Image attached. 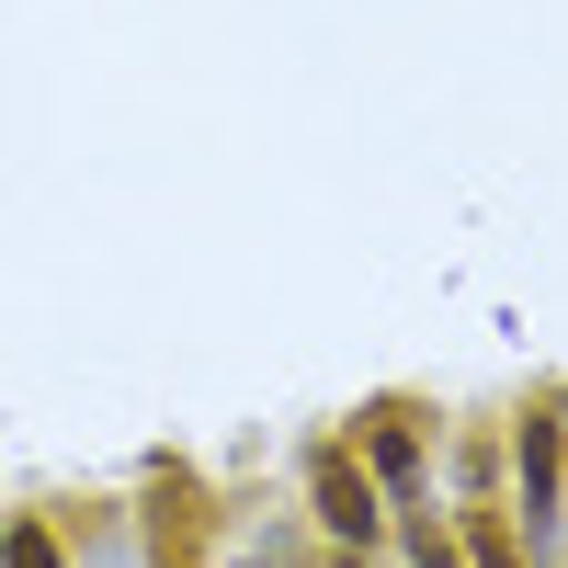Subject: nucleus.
Instances as JSON below:
<instances>
[{"instance_id": "f257e3e1", "label": "nucleus", "mask_w": 568, "mask_h": 568, "mask_svg": "<svg viewBox=\"0 0 568 568\" xmlns=\"http://www.w3.org/2000/svg\"><path fill=\"white\" fill-rule=\"evenodd\" d=\"M318 524H329V535H353V546L375 535V489L353 478L342 455H318Z\"/></svg>"}, {"instance_id": "f03ea898", "label": "nucleus", "mask_w": 568, "mask_h": 568, "mask_svg": "<svg viewBox=\"0 0 568 568\" xmlns=\"http://www.w3.org/2000/svg\"><path fill=\"white\" fill-rule=\"evenodd\" d=\"M524 489L535 511H557V420H524Z\"/></svg>"}, {"instance_id": "7ed1b4c3", "label": "nucleus", "mask_w": 568, "mask_h": 568, "mask_svg": "<svg viewBox=\"0 0 568 568\" xmlns=\"http://www.w3.org/2000/svg\"><path fill=\"white\" fill-rule=\"evenodd\" d=\"M12 568H58V546H45V535L23 524V535H12Z\"/></svg>"}]
</instances>
